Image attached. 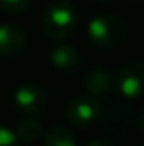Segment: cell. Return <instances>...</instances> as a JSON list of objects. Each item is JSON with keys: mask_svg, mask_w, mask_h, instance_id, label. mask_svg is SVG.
Masks as SVG:
<instances>
[{"mask_svg": "<svg viewBox=\"0 0 144 146\" xmlns=\"http://www.w3.org/2000/svg\"><path fill=\"white\" fill-rule=\"evenodd\" d=\"M78 26L76 9L66 0L51 2L42 15V31L49 39L65 41L73 36Z\"/></svg>", "mask_w": 144, "mask_h": 146, "instance_id": "6da1fadb", "label": "cell"}, {"mask_svg": "<svg viewBox=\"0 0 144 146\" xmlns=\"http://www.w3.org/2000/svg\"><path fill=\"white\" fill-rule=\"evenodd\" d=\"M87 33L97 46L110 49V48L119 46L124 41L127 29H126V22L120 15L104 12V14L93 15L88 21Z\"/></svg>", "mask_w": 144, "mask_h": 146, "instance_id": "7a4b0ae2", "label": "cell"}, {"mask_svg": "<svg viewBox=\"0 0 144 146\" xmlns=\"http://www.w3.org/2000/svg\"><path fill=\"white\" fill-rule=\"evenodd\" d=\"M66 119L76 127H88L102 115V104L92 95H80L66 106Z\"/></svg>", "mask_w": 144, "mask_h": 146, "instance_id": "3957f363", "label": "cell"}, {"mask_svg": "<svg viewBox=\"0 0 144 146\" xmlns=\"http://www.w3.org/2000/svg\"><path fill=\"white\" fill-rule=\"evenodd\" d=\"M117 90L127 99H137L144 90V65L141 61H129L119 68L115 75Z\"/></svg>", "mask_w": 144, "mask_h": 146, "instance_id": "277c9868", "label": "cell"}, {"mask_svg": "<svg viewBox=\"0 0 144 146\" xmlns=\"http://www.w3.org/2000/svg\"><path fill=\"white\" fill-rule=\"evenodd\" d=\"M14 106L24 114H37L46 107V92L36 83H22L14 92Z\"/></svg>", "mask_w": 144, "mask_h": 146, "instance_id": "5b68a950", "label": "cell"}, {"mask_svg": "<svg viewBox=\"0 0 144 146\" xmlns=\"http://www.w3.org/2000/svg\"><path fill=\"white\" fill-rule=\"evenodd\" d=\"M26 31L14 22L0 24V56H15L26 48Z\"/></svg>", "mask_w": 144, "mask_h": 146, "instance_id": "8992f818", "label": "cell"}, {"mask_svg": "<svg viewBox=\"0 0 144 146\" xmlns=\"http://www.w3.org/2000/svg\"><path fill=\"white\" fill-rule=\"evenodd\" d=\"M51 63L59 72H73L80 65V53L76 48H73L70 44H61L53 49Z\"/></svg>", "mask_w": 144, "mask_h": 146, "instance_id": "52a82bcc", "label": "cell"}, {"mask_svg": "<svg viewBox=\"0 0 144 146\" xmlns=\"http://www.w3.org/2000/svg\"><path fill=\"white\" fill-rule=\"evenodd\" d=\"M110 85H112V80H110L108 73L102 68L90 70L85 75V80H83V87H85L87 94L92 95V97L105 95L110 90Z\"/></svg>", "mask_w": 144, "mask_h": 146, "instance_id": "ba28073f", "label": "cell"}, {"mask_svg": "<svg viewBox=\"0 0 144 146\" xmlns=\"http://www.w3.org/2000/svg\"><path fill=\"white\" fill-rule=\"evenodd\" d=\"M44 146H78L76 138L68 127L63 126H53L46 134H44Z\"/></svg>", "mask_w": 144, "mask_h": 146, "instance_id": "9c48e42d", "label": "cell"}, {"mask_svg": "<svg viewBox=\"0 0 144 146\" xmlns=\"http://www.w3.org/2000/svg\"><path fill=\"white\" fill-rule=\"evenodd\" d=\"M14 133L17 136V141L34 143L42 136V124L36 119H24V121L19 122V126Z\"/></svg>", "mask_w": 144, "mask_h": 146, "instance_id": "30bf717a", "label": "cell"}, {"mask_svg": "<svg viewBox=\"0 0 144 146\" xmlns=\"http://www.w3.org/2000/svg\"><path fill=\"white\" fill-rule=\"evenodd\" d=\"M31 5V0H0V9L5 14H22Z\"/></svg>", "mask_w": 144, "mask_h": 146, "instance_id": "8fae6325", "label": "cell"}, {"mask_svg": "<svg viewBox=\"0 0 144 146\" xmlns=\"http://www.w3.org/2000/svg\"><path fill=\"white\" fill-rule=\"evenodd\" d=\"M17 136L12 129L5 127V126H0V146H17Z\"/></svg>", "mask_w": 144, "mask_h": 146, "instance_id": "7c38bea8", "label": "cell"}, {"mask_svg": "<svg viewBox=\"0 0 144 146\" xmlns=\"http://www.w3.org/2000/svg\"><path fill=\"white\" fill-rule=\"evenodd\" d=\"M85 146H114L110 141H105V139H93L90 143H87Z\"/></svg>", "mask_w": 144, "mask_h": 146, "instance_id": "4fadbf2b", "label": "cell"}, {"mask_svg": "<svg viewBox=\"0 0 144 146\" xmlns=\"http://www.w3.org/2000/svg\"><path fill=\"white\" fill-rule=\"evenodd\" d=\"M93 2H97V3H108V2H112V0H93Z\"/></svg>", "mask_w": 144, "mask_h": 146, "instance_id": "5bb4252c", "label": "cell"}]
</instances>
